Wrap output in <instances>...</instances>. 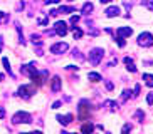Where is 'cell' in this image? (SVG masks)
<instances>
[{
    "label": "cell",
    "instance_id": "cell-1",
    "mask_svg": "<svg viewBox=\"0 0 153 134\" xmlns=\"http://www.w3.org/2000/svg\"><path fill=\"white\" fill-rule=\"evenodd\" d=\"M79 119L81 121H86V119H89L91 116V112H93V107H91V102H88L86 99H82L81 102H79Z\"/></svg>",
    "mask_w": 153,
    "mask_h": 134
},
{
    "label": "cell",
    "instance_id": "cell-2",
    "mask_svg": "<svg viewBox=\"0 0 153 134\" xmlns=\"http://www.w3.org/2000/svg\"><path fill=\"white\" fill-rule=\"evenodd\" d=\"M103 57H104V50L101 49V47H96V49H93L89 54H88V59H89V62L93 64V66H98V64H101Z\"/></svg>",
    "mask_w": 153,
    "mask_h": 134
},
{
    "label": "cell",
    "instance_id": "cell-3",
    "mask_svg": "<svg viewBox=\"0 0 153 134\" xmlns=\"http://www.w3.org/2000/svg\"><path fill=\"white\" fill-rule=\"evenodd\" d=\"M12 122H14V124H29V122H32V116L25 111H20V112H17V114H14Z\"/></svg>",
    "mask_w": 153,
    "mask_h": 134
},
{
    "label": "cell",
    "instance_id": "cell-4",
    "mask_svg": "<svg viewBox=\"0 0 153 134\" xmlns=\"http://www.w3.org/2000/svg\"><path fill=\"white\" fill-rule=\"evenodd\" d=\"M19 96L24 99H30L32 97V94L36 92V87H34V84H29V85H20L19 87Z\"/></svg>",
    "mask_w": 153,
    "mask_h": 134
},
{
    "label": "cell",
    "instance_id": "cell-5",
    "mask_svg": "<svg viewBox=\"0 0 153 134\" xmlns=\"http://www.w3.org/2000/svg\"><path fill=\"white\" fill-rule=\"evenodd\" d=\"M138 44L141 45V47H150V45H153V35L150 34V32L140 34L138 35Z\"/></svg>",
    "mask_w": 153,
    "mask_h": 134
},
{
    "label": "cell",
    "instance_id": "cell-6",
    "mask_svg": "<svg viewBox=\"0 0 153 134\" xmlns=\"http://www.w3.org/2000/svg\"><path fill=\"white\" fill-rule=\"evenodd\" d=\"M20 72H22L24 76H34V74H37V69H36V62H30V64H27V66H22L20 67Z\"/></svg>",
    "mask_w": 153,
    "mask_h": 134
},
{
    "label": "cell",
    "instance_id": "cell-7",
    "mask_svg": "<svg viewBox=\"0 0 153 134\" xmlns=\"http://www.w3.org/2000/svg\"><path fill=\"white\" fill-rule=\"evenodd\" d=\"M68 49H69V45L66 44V42H61V44H54V45H52V47H51V52H52V54H64Z\"/></svg>",
    "mask_w": 153,
    "mask_h": 134
},
{
    "label": "cell",
    "instance_id": "cell-8",
    "mask_svg": "<svg viewBox=\"0 0 153 134\" xmlns=\"http://www.w3.org/2000/svg\"><path fill=\"white\" fill-rule=\"evenodd\" d=\"M54 30H56V34L57 35H61V37H64L66 34H68V29H66V22H56L54 24Z\"/></svg>",
    "mask_w": 153,
    "mask_h": 134
},
{
    "label": "cell",
    "instance_id": "cell-9",
    "mask_svg": "<svg viewBox=\"0 0 153 134\" xmlns=\"http://www.w3.org/2000/svg\"><path fill=\"white\" fill-rule=\"evenodd\" d=\"M116 34H118V37L125 39V37H130L133 34V29H130V27H118Z\"/></svg>",
    "mask_w": 153,
    "mask_h": 134
},
{
    "label": "cell",
    "instance_id": "cell-10",
    "mask_svg": "<svg viewBox=\"0 0 153 134\" xmlns=\"http://www.w3.org/2000/svg\"><path fill=\"white\" fill-rule=\"evenodd\" d=\"M61 85H62V82H61V77H59V76H54V77H52V80H51V89H52V92H57V91H61Z\"/></svg>",
    "mask_w": 153,
    "mask_h": 134
},
{
    "label": "cell",
    "instance_id": "cell-11",
    "mask_svg": "<svg viewBox=\"0 0 153 134\" xmlns=\"http://www.w3.org/2000/svg\"><path fill=\"white\" fill-rule=\"evenodd\" d=\"M104 13H106V17H118V15H120V7H116V5L108 7Z\"/></svg>",
    "mask_w": 153,
    "mask_h": 134
},
{
    "label": "cell",
    "instance_id": "cell-12",
    "mask_svg": "<svg viewBox=\"0 0 153 134\" xmlns=\"http://www.w3.org/2000/svg\"><path fill=\"white\" fill-rule=\"evenodd\" d=\"M123 62H125L126 69H128L130 72H136V66L133 64V59H131V57H125V59H123Z\"/></svg>",
    "mask_w": 153,
    "mask_h": 134
},
{
    "label": "cell",
    "instance_id": "cell-13",
    "mask_svg": "<svg viewBox=\"0 0 153 134\" xmlns=\"http://www.w3.org/2000/svg\"><path fill=\"white\" fill-rule=\"evenodd\" d=\"M81 131H82V134H91L93 131H94V124H91V122H84V124L81 126Z\"/></svg>",
    "mask_w": 153,
    "mask_h": 134
},
{
    "label": "cell",
    "instance_id": "cell-14",
    "mask_svg": "<svg viewBox=\"0 0 153 134\" xmlns=\"http://www.w3.org/2000/svg\"><path fill=\"white\" fill-rule=\"evenodd\" d=\"M72 119H74V117H72V114H68V116H57V121H59L62 126H68Z\"/></svg>",
    "mask_w": 153,
    "mask_h": 134
},
{
    "label": "cell",
    "instance_id": "cell-15",
    "mask_svg": "<svg viewBox=\"0 0 153 134\" xmlns=\"http://www.w3.org/2000/svg\"><path fill=\"white\" fill-rule=\"evenodd\" d=\"M76 12V7H72V5H69V7H59L57 9V13H74Z\"/></svg>",
    "mask_w": 153,
    "mask_h": 134
},
{
    "label": "cell",
    "instance_id": "cell-16",
    "mask_svg": "<svg viewBox=\"0 0 153 134\" xmlns=\"http://www.w3.org/2000/svg\"><path fill=\"white\" fill-rule=\"evenodd\" d=\"M71 30H72V35H74V39H81V37L84 35V32H82L79 27H76V25H72Z\"/></svg>",
    "mask_w": 153,
    "mask_h": 134
},
{
    "label": "cell",
    "instance_id": "cell-17",
    "mask_svg": "<svg viewBox=\"0 0 153 134\" xmlns=\"http://www.w3.org/2000/svg\"><path fill=\"white\" fill-rule=\"evenodd\" d=\"M103 107H106L109 111H114V109H118V102H114V101H104Z\"/></svg>",
    "mask_w": 153,
    "mask_h": 134
},
{
    "label": "cell",
    "instance_id": "cell-18",
    "mask_svg": "<svg viewBox=\"0 0 153 134\" xmlns=\"http://www.w3.org/2000/svg\"><path fill=\"white\" fill-rule=\"evenodd\" d=\"M88 79H89L91 82H99V80H103L101 79V74H98V72H89V74H88Z\"/></svg>",
    "mask_w": 153,
    "mask_h": 134
},
{
    "label": "cell",
    "instance_id": "cell-19",
    "mask_svg": "<svg viewBox=\"0 0 153 134\" xmlns=\"http://www.w3.org/2000/svg\"><path fill=\"white\" fill-rule=\"evenodd\" d=\"M81 12L84 13V15H88V13H89V12H93V4H91V2H86V4L82 5Z\"/></svg>",
    "mask_w": 153,
    "mask_h": 134
},
{
    "label": "cell",
    "instance_id": "cell-20",
    "mask_svg": "<svg viewBox=\"0 0 153 134\" xmlns=\"http://www.w3.org/2000/svg\"><path fill=\"white\" fill-rule=\"evenodd\" d=\"M143 80L148 87H153V76L152 74H143Z\"/></svg>",
    "mask_w": 153,
    "mask_h": 134
},
{
    "label": "cell",
    "instance_id": "cell-21",
    "mask_svg": "<svg viewBox=\"0 0 153 134\" xmlns=\"http://www.w3.org/2000/svg\"><path fill=\"white\" fill-rule=\"evenodd\" d=\"M41 37H39V34H32L30 35V40H32V44H36V45H42V40H39Z\"/></svg>",
    "mask_w": 153,
    "mask_h": 134
},
{
    "label": "cell",
    "instance_id": "cell-22",
    "mask_svg": "<svg viewBox=\"0 0 153 134\" xmlns=\"http://www.w3.org/2000/svg\"><path fill=\"white\" fill-rule=\"evenodd\" d=\"M9 22V13L5 12H0V25H4V24Z\"/></svg>",
    "mask_w": 153,
    "mask_h": 134
},
{
    "label": "cell",
    "instance_id": "cell-23",
    "mask_svg": "<svg viewBox=\"0 0 153 134\" xmlns=\"http://www.w3.org/2000/svg\"><path fill=\"white\" fill-rule=\"evenodd\" d=\"M131 97V91L130 89H125L123 91V94H121V102H125L126 99H130Z\"/></svg>",
    "mask_w": 153,
    "mask_h": 134
},
{
    "label": "cell",
    "instance_id": "cell-24",
    "mask_svg": "<svg viewBox=\"0 0 153 134\" xmlns=\"http://www.w3.org/2000/svg\"><path fill=\"white\" fill-rule=\"evenodd\" d=\"M2 62H4V66H5V71L9 72L10 76H14V74H12V69H10V62H9V60H7V59H2Z\"/></svg>",
    "mask_w": 153,
    "mask_h": 134
},
{
    "label": "cell",
    "instance_id": "cell-25",
    "mask_svg": "<svg viewBox=\"0 0 153 134\" xmlns=\"http://www.w3.org/2000/svg\"><path fill=\"white\" fill-rule=\"evenodd\" d=\"M72 55H74V57H76L77 60H84V55H81V52H79L77 49H74V50H72Z\"/></svg>",
    "mask_w": 153,
    "mask_h": 134
},
{
    "label": "cell",
    "instance_id": "cell-26",
    "mask_svg": "<svg viewBox=\"0 0 153 134\" xmlns=\"http://www.w3.org/2000/svg\"><path fill=\"white\" fill-rule=\"evenodd\" d=\"M114 40H116V44H118V47H125V45H126L125 39H121V37H118V35H116V39H114Z\"/></svg>",
    "mask_w": 153,
    "mask_h": 134
},
{
    "label": "cell",
    "instance_id": "cell-27",
    "mask_svg": "<svg viewBox=\"0 0 153 134\" xmlns=\"http://www.w3.org/2000/svg\"><path fill=\"white\" fill-rule=\"evenodd\" d=\"M130 131H131V124H125L121 129V134H130Z\"/></svg>",
    "mask_w": 153,
    "mask_h": 134
},
{
    "label": "cell",
    "instance_id": "cell-28",
    "mask_svg": "<svg viewBox=\"0 0 153 134\" xmlns=\"http://www.w3.org/2000/svg\"><path fill=\"white\" fill-rule=\"evenodd\" d=\"M39 24H41V25H47V24H49V18L41 15V17H39Z\"/></svg>",
    "mask_w": 153,
    "mask_h": 134
},
{
    "label": "cell",
    "instance_id": "cell-29",
    "mask_svg": "<svg viewBox=\"0 0 153 134\" xmlns=\"http://www.w3.org/2000/svg\"><path fill=\"white\" fill-rule=\"evenodd\" d=\"M104 85H106V89H108V91H113V89H114V84H113L111 80H104Z\"/></svg>",
    "mask_w": 153,
    "mask_h": 134
},
{
    "label": "cell",
    "instance_id": "cell-30",
    "mask_svg": "<svg viewBox=\"0 0 153 134\" xmlns=\"http://www.w3.org/2000/svg\"><path fill=\"white\" fill-rule=\"evenodd\" d=\"M140 89H141V87H140V84H136L135 85V91H133V94H131V96H133V97H138V96H140Z\"/></svg>",
    "mask_w": 153,
    "mask_h": 134
},
{
    "label": "cell",
    "instance_id": "cell-31",
    "mask_svg": "<svg viewBox=\"0 0 153 134\" xmlns=\"http://www.w3.org/2000/svg\"><path fill=\"white\" fill-rule=\"evenodd\" d=\"M79 18H81L79 15H72V17H71V24H72V25H76V24L79 22Z\"/></svg>",
    "mask_w": 153,
    "mask_h": 134
},
{
    "label": "cell",
    "instance_id": "cell-32",
    "mask_svg": "<svg viewBox=\"0 0 153 134\" xmlns=\"http://www.w3.org/2000/svg\"><path fill=\"white\" fill-rule=\"evenodd\" d=\"M135 116L138 117L140 121H141V119H145V112H143V111H140V109H138V111H136V114H135Z\"/></svg>",
    "mask_w": 153,
    "mask_h": 134
},
{
    "label": "cell",
    "instance_id": "cell-33",
    "mask_svg": "<svg viewBox=\"0 0 153 134\" xmlns=\"http://www.w3.org/2000/svg\"><path fill=\"white\" fill-rule=\"evenodd\" d=\"M146 102H148L150 106L153 104V92H148V96H146Z\"/></svg>",
    "mask_w": 153,
    "mask_h": 134
},
{
    "label": "cell",
    "instance_id": "cell-34",
    "mask_svg": "<svg viewBox=\"0 0 153 134\" xmlns=\"http://www.w3.org/2000/svg\"><path fill=\"white\" fill-rule=\"evenodd\" d=\"M116 62H118L116 59H111V60H109V62H108V67H113V66H116Z\"/></svg>",
    "mask_w": 153,
    "mask_h": 134
},
{
    "label": "cell",
    "instance_id": "cell-35",
    "mask_svg": "<svg viewBox=\"0 0 153 134\" xmlns=\"http://www.w3.org/2000/svg\"><path fill=\"white\" fill-rule=\"evenodd\" d=\"M45 4H59V2H61V0H44Z\"/></svg>",
    "mask_w": 153,
    "mask_h": 134
},
{
    "label": "cell",
    "instance_id": "cell-36",
    "mask_svg": "<svg viewBox=\"0 0 153 134\" xmlns=\"http://www.w3.org/2000/svg\"><path fill=\"white\" fill-rule=\"evenodd\" d=\"M59 106H61V101H56V102L52 104V109H57Z\"/></svg>",
    "mask_w": 153,
    "mask_h": 134
},
{
    "label": "cell",
    "instance_id": "cell-37",
    "mask_svg": "<svg viewBox=\"0 0 153 134\" xmlns=\"http://www.w3.org/2000/svg\"><path fill=\"white\" fill-rule=\"evenodd\" d=\"M2 49H4V37H0V52H2Z\"/></svg>",
    "mask_w": 153,
    "mask_h": 134
},
{
    "label": "cell",
    "instance_id": "cell-38",
    "mask_svg": "<svg viewBox=\"0 0 153 134\" xmlns=\"http://www.w3.org/2000/svg\"><path fill=\"white\" fill-rule=\"evenodd\" d=\"M20 134H42L41 131H32V133H20Z\"/></svg>",
    "mask_w": 153,
    "mask_h": 134
},
{
    "label": "cell",
    "instance_id": "cell-39",
    "mask_svg": "<svg viewBox=\"0 0 153 134\" xmlns=\"http://www.w3.org/2000/svg\"><path fill=\"white\" fill-rule=\"evenodd\" d=\"M5 116V111H4V109H0V117H4Z\"/></svg>",
    "mask_w": 153,
    "mask_h": 134
},
{
    "label": "cell",
    "instance_id": "cell-40",
    "mask_svg": "<svg viewBox=\"0 0 153 134\" xmlns=\"http://www.w3.org/2000/svg\"><path fill=\"white\" fill-rule=\"evenodd\" d=\"M108 2H111V0H101V4H108Z\"/></svg>",
    "mask_w": 153,
    "mask_h": 134
},
{
    "label": "cell",
    "instance_id": "cell-41",
    "mask_svg": "<svg viewBox=\"0 0 153 134\" xmlns=\"http://www.w3.org/2000/svg\"><path fill=\"white\" fill-rule=\"evenodd\" d=\"M0 80H4V76H2V74H0Z\"/></svg>",
    "mask_w": 153,
    "mask_h": 134
},
{
    "label": "cell",
    "instance_id": "cell-42",
    "mask_svg": "<svg viewBox=\"0 0 153 134\" xmlns=\"http://www.w3.org/2000/svg\"><path fill=\"white\" fill-rule=\"evenodd\" d=\"M62 134H72V133H62Z\"/></svg>",
    "mask_w": 153,
    "mask_h": 134
},
{
    "label": "cell",
    "instance_id": "cell-43",
    "mask_svg": "<svg viewBox=\"0 0 153 134\" xmlns=\"http://www.w3.org/2000/svg\"><path fill=\"white\" fill-rule=\"evenodd\" d=\"M69 2H72V0H69Z\"/></svg>",
    "mask_w": 153,
    "mask_h": 134
}]
</instances>
